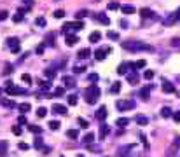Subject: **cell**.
Segmentation results:
<instances>
[{"instance_id": "obj_1", "label": "cell", "mask_w": 180, "mask_h": 157, "mask_svg": "<svg viewBox=\"0 0 180 157\" xmlns=\"http://www.w3.org/2000/svg\"><path fill=\"white\" fill-rule=\"evenodd\" d=\"M122 47H124L126 51H131V53H135V51H152V47L147 45V44L133 42V40H130V42H122Z\"/></svg>"}, {"instance_id": "obj_2", "label": "cell", "mask_w": 180, "mask_h": 157, "mask_svg": "<svg viewBox=\"0 0 180 157\" xmlns=\"http://www.w3.org/2000/svg\"><path fill=\"white\" fill-rule=\"evenodd\" d=\"M98 98H100V87L98 86H89L87 87V91H86V101L91 105V103L94 101H98Z\"/></svg>"}, {"instance_id": "obj_3", "label": "cell", "mask_w": 180, "mask_h": 157, "mask_svg": "<svg viewBox=\"0 0 180 157\" xmlns=\"http://www.w3.org/2000/svg\"><path fill=\"white\" fill-rule=\"evenodd\" d=\"M63 28H65V33L77 32V30H82V28H84V23L82 21H72V23H66Z\"/></svg>"}, {"instance_id": "obj_4", "label": "cell", "mask_w": 180, "mask_h": 157, "mask_svg": "<svg viewBox=\"0 0 180 157\" xmlns=\"http://www.w3.org/2000/svg\"><path fill=\"white\" fill-rule=\"evenodd\" d=\"M115 107L119 110H131V108H135V101L133 100H119L115 103Z\"/></svg>"}, {"instance_id": "obj_5", "label": "cell", "mask_w": 180, "mask_h": 157, "mask_svg": "<svg viewBox=\"0 0 180 157\" xmlns=\"http://www.w3.org/2000/svg\"><path fill=\"white\" fill-rule=\"evenodd\" d=\"M7 94H9V96H18V94H26V89H25V87H16V86H7Z\"/></svg>"}, {"instance_id": "obj_6", "label": "cell", "mask_w": 180, "mask_h": 157, "mask_svg": "<svg viewBox=\"0 0 180 157\" xmlns=\"http://www.w3.org/2000/svg\"><path fill=\"white\" fill-rule=\"evenodd\" d=\"M110 53V47H102V49H98V51H94V58L98 61H102V60H105V56Z\"/></svg>"}, {"instance_id": "obj_7", "label": "cell", "mask_w": 180, "mask_h": 157, "mask_svg": "<svg viewBox=\"0 0 180 157\" xmlns=\"http://www.w3.org/2000/svg\"><path fill=\"white\" fill-rule=\"evenodd\" d=\"M7 42H9V49H11V53H19V47H21V45H19V40H18V38H9V40H7Z\"/></svg>"}, {"instance_id": "obj_8", "label": "cell", "mask_w": 180, "mask_h": 157, "mask_svg": "<svg viewBox=\"0 0 180 157\" xmlns=\"http://www.w3.org/2000/svg\"><path fill=\"white\" fill-rule=\"evenodd\" d=\"M138 80H140V77H138L137 70H133L131 73H128V82H130L131 86H137V84H138Z\"/></svg>"}, {"instance_id": "obj_9", "label": "cell", "mask_w": 180, "mask_h": 157, "mask_svg": "<svg viewBox=\"0 0 180 157\" xmlns=\"http://www.w3.org/2000/svg\"><path fill=\"white\" fill-rule=\"evenodd\" d=\"M53 112H54V114H60V115H65L66 107L65 105H60V103H54V105H53Z\"/></svg>"}, {"instance_id": "obj_10", "label": "cell", "mask_w": 180, "mask_h": 157, "mask_svg": "<svg viewBox=\"0 0 180 157\" xmlns=\"http://www.w3.org/2000/svg\"><path fill=\"white\" fill-rule=\"evenodd\" d=\"M107 135H109V126L102 124V126H100V133H98V140H105Z\"/></svg>"}, {"instance_id": "obj_11", "label": "cell", "mask_w": 180, "mask_h": 157, "mask_svg": "<svg viewBox=\"0 0 180 157\" xmlns=\"http://www.w3.org/2000/svg\"><path fill=\"white\" fill-rule=\"evenodd\" d=\"M77 56L81 58V60H87L89 56H91V49H87V47H84V49H81L79 53H77Z\"/></svg>"}, {"instance_id": "obj_12", "label": "cell", "mask_w": 180, "mask_h": 157, "mask_svg": "<svg viewBox=\"0 0 180 157\" xmlns=\"http://www.w3.org/2000/svg\"><path fill=\"white\" fill-rule=\"evenodd\" d=\"M93 18L94 19H98L100 23H103V25H110V19H109V16H105V14H93Z\"/></svg>"}, {"instance_id": "obj_13", "label": "cell", "mask_w": 180, "mask_h": 157, "mask_svg": "<svg viewBox=\"0 0 180 157\" xmlns=\"http://www.w3.org/2000/svg\"><path fill=\"white\" fill-rule=\"evenodd\" d=\"M178 21V18H177V14H170L168 18H166V19H164V25H166V26H171V25H175V23Z\"/></svg>"}, {"instance_id": "obj_14", "label": "cell", "mask_w": 180, "mask_h": 157, "mask_svg": "<svg viewBox=\"0 0 180 157\" xmlns=\"http://www.w3.org/2000/svg\"><path fill=\"white\" fill-rule=\"evenodd\" d=\"M140 16H142L143 19H147V18H154V12L150 11V9H147V7H142V9H140Z\"/></svg>"}, {"instance_id": "obj_15", "label": "cell", "mask_w": 180, "mask_h": 157, "mask_svg": "<svg viewBox=\"0 0 180 157\" xmlns=\"http://www.w3.org/2000/svg\"><path fill=\"white\" fill-rule=\"evenodd\" d=\"M65 40H66V44H68V45H75V44L79 42V38H77L75 35H72V33H66Z\"/></svg>"}, {"instance_id": "obj_16", "label": "cell", "mask_w": 180, "mask_h": 157, "mask_svg": "<svg viewBox=\"0 0 180 157\" xmlns=\"http://www.w3.org/2000/svg\"><path fill=\"white\" fill-rule=\"evenodd\" d=\"M163 91H164V92H175V86L171 84V82L164 80V82H163Z\"/></svg>"}, {"instance_id": "obj_17", "label": "cell", "mask_w": 180, "mask_h": 157, "mask_svg": "<svg viewBox=\"0 0 180 157\" xmlns=\"http://www.w3.org/2000/svg\"><path fill=\"white\" fill-rule=\"evenodd\" d=\"M145 65H147V63H145V60H138L137 63H130V68H133V70H138V68H143Z\"/></svg>"}, {"instance_id": "obj_18", "label": "cell", "mask_w": 180, "mask_h": 157, "mask_svg": "<svg viewBox=\"0 0 180 157\" xmlns=\"http://www.w3.org/2000/svg\"><path fill=\"white\" fill-rule=\"evenodd\" d=\"M96 117L100 120H105V117H107V107H100L98 112H96Z\"/></svg>"}, {"instance_id": "obj_19", "label": "cell", "mask_w": 180, "mask_h": 157, "mask_svg": "<svg viewBox=\"0 0 180 157\" xmlns=\"http://www.w3.org/2000/svg\"><path fill=\"white\" fill-rule=\"evenodd\" d=\"M63 84H65V87H75V80L72 79V77H63Z\"/></svg>"}, {"instance_id": "obj_20", "label": "cell", "mask_w": 180, "mask_h": 157, "mask_svg": "<svg viewBox=\"0 0 180 157\" xmlns=\"http://www.w3.org/2000/svg\"><path fill=\"white\" fill-rule=\"evenodd\" d=\"M135 120H137L138 126H147L149 124V119H147V117H143V115H137V117H135Z\"/></svg>"}, {"instance_id": "obj_21", "label": "cell", "mask_w": 180, "mask_h": 157, "mask_svg": "<svg viewBox=\"0 0 180 157\" xmlns=\"http://www.w3.org/2000/svg\"><path fill=\"white\" fill-rule=\"evenodd\" d=\"M121 11H122V14H135V7L133 6H122Z\"/></svg>"}, {"instance_id": "obj_22", "label": "cell", "mask_w": 180, "mask_h": 157, "mask_svg": "<svg viewBox=\"0 0 180 157\" xmlns=\"http://www.w3.org/2000/svg\"><path fill=\"white\" fill-rule=\"evenodd\" d=\"M128 66H130V63H122V65L117 68V73H119V75H126V73H128Z\"/></svg>"}, {"instance_id": "obj_23", "label": "cell", "mask_w": 180, "mask_h": 157, "mask_svg": "<svg viewBox=\"0 0 180 157\" xmlns=\"http://www.w3.org/2000/svg\"><path fill=\"white\" fill-rule=\"evenodd\" d=\"M7 154V141H0V157H6Z\"/></svg>"}, {"instance_id": "obj_24", "label": "cell", "mask_w": 180, "mask_h": 157, "mask_svg": "<svg viewBox=\"0 0 180 157\" xmlns=\"http://www.w3.org/2000/svg\"><path fill=\"white\" fill-rule=\"evenodd\" d=\"M131 148H133V145H128V147H124V148H119V152H117V155H119V157H126V155H128L126 152H128V150H131Z\"/></svg>"}, {"instance_id": "obj_25", "label": "cell", "mask_w": 180, "mask_h": 157, "mask_svg": "<svg viewBox=\"0 0 180 157\" xmlns=\"http://www.w3.org/2000/svg\"><path fill=\"white\" fill-rule=\"evenodd\" d=\"M18 108L21 110L23 114H26V112L32 108V107H30V103H19V105H18Z\"/></svg>"}, {"instance_id": "obj_26", "label": "cell", "mask_w": 180, "mask_h": 157, "mask_svg": "<svg viewBox=\"0 0 180 157\" xmlns=\"http://www.w3.org/2000/svg\"><path fill=\"white\" fill-rule=\"evenodd\" d=\"M82 141H84V143H91V141H94V133H87L86 136H84V138H82Z\"/></svg>"}, {"instance_id": "obj_27", "label": "cell", "mask_w": 180, "mask_h": 157, "mask_svg": "<svg viewBox=\"0 0 180 157\" xmlns=\"http://www.w3.org/2000/svg\"><path fill=\"white\" fill-rule=\"evenodd\" d=\"M100 37H102V33L100 32H93L91 35H89V40H91V42H98Z\"/></svg>"}, {"instance_id": "obj_28", "label": "cell", "mask_w": 180, "mask_h": 157, "mask_svg": "<svg viewBox=\"0 0 180 157\" xmlns=\"http://www.w3.org/2000/svg\"><path fill=\"white\" fill-rule=\"evenodd\" d=\"M171 114H173V112H171V108H168V107H164V108L161 110V115H163L164 119H166V117H171Z\"/></svg>"}, {"instance_id": "obj_29", "label": "cell", "mask_w": 180, "mask_h": 157, "mask_svg": "<svg viewBox=\"0 0 180 157\" xmlns=\"http://www.w3.org/2000/svg\"><path fill=\"white\" fill-rule=\"evenodd\" d=\"M128 122H130V120L126 119V117H121V119H117V122H115V124L119 126V128H124V126H128Z\"/></svg>"}, {"instance_id": "obj_30", "label": "cell", "mask_w": 180, "mask_h": 157, "mask_svg": "<svg viewBox=\"0 0 180 157\" xmlns=\"http://www.w3.org/2000/svg\"><path fill=\"white\" fill-rule=\"evenodd\" d=\"M23 18H25V14H23V12H16L12 19H14V23H21V21H23Z\"/></svg>"}, {"instance_id": "obj_31", "label": "cell", "mask_w": 180, "mask_h": 157, "mask_svg": "<svg viewBox=\"0 0 180 157\" xmlns=\"http://www.w3.org/2000/svg\"><path fill=\"white\" fill-rule=\"evenodd\" d=\"M119 91H121V84H119V82H114V86L110 87V92H114V94H117Z\"/></svg>"}, {"instance_id": "obj_32", "label": "cell", "mask_w": 180, "mask_h": 157, "mask_svg": "<svg viewBox=\"0 0 180 157\" xmlns=\"http://www.w3.org/2000/svg\"><path fill=\"white\" fill-rule=\"evenodd\" d=\"M28 129L32 131V133H38V135H40V133H42V128H40V126H28Z\"/></svg>"}, {"instance_id": "obj_33", "label": "cell", "mask_w": 180, "mask_h": 157, "mask_svg": "<svg viewBox=\"0 0 180 157\" xmlns=\"http://www.w3.org/2000/svg\"><path fill=\"white\" fill-rule=\"evenodd\" d=\"M66 136H68V138H74V140H75L77 136H79V133H77L75 129H68V131H66Z\"/></svg>"}, {"instance_id": "obj_34", "label": "cell", "mask_w": 180, "mask_h": 157, "mask_svg": "<svg viewBox=\"0 0 180 157\" xmlns=\"http://www.w3.org/2000/svg\"><path fill=\"white\" fill-rule=\"evenodd\" d=\"M46 77H49V79H54V77H56V70H54V68H49V70H46Z\"/></svg>"}, {"instance_id": "obj_35", "label": "cell", "mask_w": 180, "mask_h": 157, "mask_svg": "<svg viewBox=\"0 0 180 157\" xmlns=\"http://www.w3.org/2000/svg\"><path fill=\"white\" fill-rule=\"evenodd\" d=\"M49 128H51L53 131L60 129V122H58V120H51V122H49Z\"/></svg>"}, {"instance_id": "obj_36", "label": "cell", "mask_w": 180, "mask_h": 157, "mask_svg": "<svg viewBox=\"0 0 180 157\" xmlns=\"http://www.w3.org/2000/svg\"><path fill=\"white\" fill-rule=\"evenodd\" d=\"M68 105H72V107L77 105V96L75 94H70V96H68Z\"/></svg>"}, {"instance_id": "obj_37", "label": "cell", "mask_w": 180, "mask_h": 157, "mask_svg": "<svg viewBox=\"0 0 180 157\" xmlns=\"http://www.w3.org/2000/svg\"><path fill=\"white\" fill-rule=\"evenodd\" d=\"M74 72H75V73H84V72H86V66H79V65H77V66H74Z\"/></svg>"}, {"instance_id": "obj_38", "label": "cell", "mask_w": 180, "mask_h": 157, "mask_svg": "<svg viewBox=\"0 0 180 157\" xmlns=\"http://www.w3.org/2000/svg\"><path fill=\"white\" fill-rule=\"evenodd\" d=\"M37 115L38 117H46V115H47V110L44 108V107H40V108L37 110Z\"/></svg>"}, {"instance_id": "obj_39", "label": "cell", "mask_w": 180, "mask_h": 157, "mask_svg": "<svg viewBox=\"0 0 180 157\" xmlns=\"http://www.w3.org/2000/svg\"><path fill=\"white\" fill-rule=\"evenodd\" d=\"M79 126H81L82 129H86V128H89V124H87V120H86V119H81V117H79Z\"/></svg>"}, {"instance_id": "obj_40", "label": "cell", "mask_w": 180, "mask_h": 157, "mask_svg": "<svg viewBox=\"0 0 180 157\" xmlns=\"http://www.w3.org/2000/svg\"><path fill=\"white\" fill-rule=\"evenodd\" d=\"M33 147H35V148H42V147H44V141L40 140V138H37V140L33 141Z\"/></svg>"}, {"instance_id": "obj_41", "label": "cell", "mask_w": 180, "mask_h": 157, "mask_svg": "<svg viewBox=\"0 0 180 157\" xmlns=\"http://www.w3.org/2000/svg\"><path fill=\"white\" fill-rule=\"evenodd\" d=\"M149 91H150V87H145V89H142V92H140V94H142L143 100H147V98H149Z\"/></svg>"}, {"instance_id": "obj_42", "label": "cell", "mask_w": 180, "mask_h": 157, "mask_svg": "<svg viewBox=\"0 0 180 157\" xmlns=\"http://www.w3.org/2000/svg\"><path fill=\"white\" fill-rule=\"evenodd\" d=\"M21 80L26 82V84H30V82H32V77L28 75V73H23V75H21Z\"/></svg>"}, {"instance_id": "obj_43", "label": "cell", "mask_w": 180, "mask_h": 157, "mask_svg": "<svg viewBox=\"0 0 180 157\" xmlns=\"http://www.w3.org/2000/svg\"><path fill=\"white\" fill-rule=\"evenodd\" d=\"M109 38H112V40H119V33L117 32H109Z\"/></svg>"}, {"instance_id": "obj_44", "label": "cell", "mask_w": 180, "mask_h": 157, "mask_svg": "<svg viewBox=\"0 0 180 157\" xmlns=\"http://www.w3.org/2000/svg\"><path fill=\"white\" fill-rule=\"evenodd\" d=\"M86 16H87V11H79V12L75 14L77 19H81V18H86Z\"/></svg>"}, {"instance_id": "obj_45", "label": "cell", "mask_w": 180, "mask_h": 157, "mask_svg": "<svg viewBox=\"0 0 180 157\" xmlns=\"http://www.w3.org/2000/svg\"><path fill=\"white\" fill-rule=\"evenodd\" d=\"M37 26H46V19H44V18H37Z\"/></svg>"}, {"instance_id": "obj_46", "label": "cell", "mask_w": 180, "mask_h": 157, "mask_svg": "<svg viewBox=\"0 0 180 157\" xmlns=\"http://www.w3.org/2000/svg\"><path fill=\"white\" fill-rule=\"evenodd\" d=\"M12 133H14L16 136H19L21 135V128H19V126H14V128H12Z\"/></svg>"}, {"instance_id": "obj_47", "label": "cell", "mask_w": 180, "mask_h": 157, "mask_svg": "<svg viewBox=\"0 0 180 157\" xmlns=\"http://www.w3.org/2000/svg\"><path fill=\"white\" fill-rule=\"evenodd\" d=\"M7 18H9V12H7V11L0 12V21H4V19H7Z\"/></svg>"}, {"instance_id": "obj_48", "label": "cell", "mask_w": 180, "mask_h": 157, "mask_svg": "<svg viewBox=\"0 0 180 157\" xmlns=\"http://www.w3.org/2000/svg\"><path fill=\"white\" fill-rule=\"evenodd\" d=\"M152 77H154V72L152 70H147V72H145V79H147V80H150Z\"/></svg>"}, {"instance_id": "obj_49", "label": "cell", "mask_w": 180, "mask_h": 157, "mask_svg": "<svg viewBox=\"0 0 180 157\" xmlns=\"http://www.w3.org/2000/svg\"><path fill=\"white\" fill-rule=\"evenodd\" d=\"M63 16H65V11H61V9H58L54 12V18H63Z\"/></svg>"}, {"instance_id": "obj_50", "label": "cell", "mask_w": 180, "mask_h": 157, "mask_svg": "<svg viewBox=\"0 0 180 157\" xmlns=\"http://www.w3.org/2000/svg\"><path fill=\"white\" fill-rule=\"evenodd\" d=\"M109 9H112V11H114V9H119V4H117V2H110Z\"/></svg>"}, {"instance_id": "obj_51", "label": "cell", "mask_w": 180, "mask_h": 157, "mask_svg": "<svg viewBox=\"0 0 180 157\" xmlns=\"http://www.w3.org/2000/svg\"><path fill=\"white\" fill-rule=\"evenodd\" d=\"M18 122H19V124H26V115H19Z\"/></svg>"}, {"instance_id": "obj_52", "label": "cell", "mask_w": 180, "mask_h": 157, "mask_svg": "<svg viewBox=\"0 0 180 157\" xmlns=\"http://www.w3.org/2000/svg\"><path fill=\"white\" fill-rule=\"evenodd\" d=\"M171 117L175 119V122H180V112H175V114H171Z\"/></svg>"}, {"instance_id": "obj_53", "label": "cell", "mask_w": 180, "mask_h": 157, "mask_svg": "<svg viewBox=\"0 0 180 157\" xmlns=\"http://www.w3.org/2000/svg\"><path fill=\"white\" fill-rule=\"evenodd\" d=\"M53 94H56V96H61V94H63V89H61V87H58V89H54V91H53Z\"/></svg>"}, {"instance_id": "obj_54", "label": "cell", "mask_w": 180, "mask_h": 157, "mask_svg": "<svg viewBox=\"0 0 180 157\" xmlns=\"http://www.w3.org/2000/svg\"><path fill=\"white\" fill-rule=\"evenodd\" d=\"M18 147H19V150H28V143H23V141H21Z\"/></svg>"}, {"instance_id": "obj_55", "label": "cell", "mask_w": 180, "mask_h": 157, "mask_svg": "<svg viewBox=\"0 0 180 157\" xmlns=\"http://www.w3.org/2000/svg\"><path fill=\"white\" fill-rule=\"evenodd\" d=\"M4 73H6V75L12 73V66H9V65H7V66H6V70H4Z\"/></svg>"}, {"instance_id": "obj_56", "label": "cell", "mask_w": 180, "mask_h": 157, "mask_svg": "<svg viewBox=\"0 0 180 157\" xmlns=\"http://www.w3.org/2000/svg\"><path fill=\"white\" fill-rule=\"evenodd\" d=\"M4 105H6V107H11V108H12V107H16V103L12 101V100H11V101H6Z\"/></svg>"}, {"instance_id": "obj_57", "label": "cell", "mask_w": 180, "mask_h": 157, "mask_svg": "<svg viewBox=\"0 0 180 157\" xmlns=\"http://www.w3.org/2000/svg\"><path fill=\"white\" fill-rule=\"evenodd\" d=\"M37 53H38V54H42V53H44V45H38V47H37Z\"/></svg>"}, {"instance_id": "obj_58", "label": "cell", "mask_w": 180, "mask_h": 157, "mask_svg": "<svg viewBox=\"0 0 180 157\" xmlns=\"http://www.w3.org/2000/svg\"><path fill=\"white\" fill-rule=\"evenodd\" d=\"M89 79H91V80H94V82H96V80H98V75H96V73H94V75H89Z\"/></svg>"}, {"instance_id": "obj_59", "label": "cell", "mask_w": 180, "mask_h": 157, "mask_svg": "<svg viewBox=\"0 0 180 157\" xmlns=\"http://www.w3.org/2000/svg\"><path fill=\"white\" fill-rule=\"evenodd\" d=\"M23 2H26L28 6H32V0H23Z\"/></svg>"}, {"instance_id": "obj_60", "label": "cell", "mask_w": 180, "mask_h": 157, "mask_svg": "<svg viewBox=\"0 0 180 157\" xmlns=\"http://www.w3.org/2000/svg\"><path fill=\"white\" fill-rule=\"evenodd\" d=\"M175 14H177V18H178V19H180V9H178V11H177V12H175Z\"/></svg>"}, {"instance_id": "obj_61", "label": "cell", "mask_w": 180, "mask_h": 157, "mask_svg": "<svg viewBox=\"0 0 180 157\" xmlns=\"http://www.w3.org/2000/svg\"><path fill=\"white\" fill-rule=\"evenodd\" d=\"M77 157H84V155H82V154H81V155H77Z\"/></svg>"}, {"instance_id": "obj_62", "label": "cell", "mask_w": 180, "mask_h": 157, "mask_svg": "<svg viewBox=\"0 0 180 157\" xmlns=\"http://www.w3.org/2000/svg\"><path fill=\"white\" fill-rule=\"evenodd\" d=\"M61 157H65V155H61Z\"/></svg>"}]
</instances>
